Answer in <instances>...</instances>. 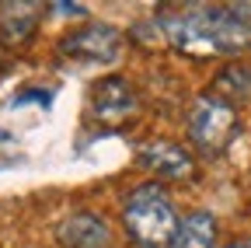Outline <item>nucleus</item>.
<instances>
[{
	"label": "nucleus",
	"mask_w": 251,
	"mask_h": 248,
	"mask_svg": "<svg viewBox=\"0 0 251 248\" xmlns=\"http://www.w3.org/2000/svg\"><path fill=\"white\" fill-rule=\"evenodd\" d=\"M122 49V35L112 25H84L59 39V53L80 63H112Z\"/></svg>",
	"instance_id": "nucleus-4"
},
{
	"label": "nucleus",
	"mask_w": 251,
	"mask_h": 248,
	"mask_svg": "<svg viewBox=\"0 0 251 248\" xmlns=\"http://www.w3.org/2000/svg\"><path fill=\"white\" fill-rule=\"evenodd\" d=\"M171 248H216V217L206 213V210L188 213L178 224V234H175Z\"/></svg>",
	"instance_id": "nucleus-8"
},
{
	"label": "nucleus",
	"mask_w": 251,
	"mask_h": 248,
	"mask_svg": "<svg viewBox=\"0 0 251 248\" xmlns=\"http://www.w3.org/2000/svg\"><path fill=\"white\" fill-rule=\"evenodd\" d=\"M237 109L216 95H199L188 109V140L202 154H220L237 137Z\"/></svg>",
	"instance_id": "nucleus-3"
},
{
	"label": "nucleus",
	"mask_w": 251,
	"mask_h": 248,
	"mask_svg": "<svg viewBox=\"0 0 251 248\" xmlns=\"http://www.w3.org/2000/svg\"><path fill=\"white\" fill-rule=\"evenodd\" d=\"M227 248H251V238H237L234 245H227Z\"/></svg>",
	"instance_id": "nucleus-12"
},
{
	"label": "nucleus",
	"mask_w": 251,
	"mask_h": 248,
	"mask_svg": "<svg viewBox=\"0 0 251 248\" xmlns=\"http://www.w3.org/2000/svg\"><path fill=\"white\" fill-rule=\"evenodd\" d=\"M178 224L181 220L175 213V203L157 182L136 185L122 203V227L140 248H171Z\"/></svg>",
	"instance_id": "nucleus-2"
},
{
	"label": "nucleus",
	"mask_w": 251,
	"mask_h": 248,
	"mask_svg": "<svg viewBox=\"0 0 251 248\" xmlns=\"http://www.w3.org/2000/svg\"><path fill=\"white\" fill-rule=\"evenodd\" d=\"M213 95L224 102H248L251 98V63H227L213 81Z\"/></svg>",
	"instance_id": "nucleus-9"
},
{
	"label": "nucleus",
	"mask_w": 251,
	"mask_h": 248,
	"mask_svg": "<svg viewBox=\"0 0 251 248\" xmlns=\"http://www.w3.org/2000/svg\"><path fill=\"white\" fill-rule=\"evenodd\" d=\"M227 11H230L234 18H241L244 25H251V4H227Z\"/></svg>",
	"instance_id": "nucleus-11"
},
{
	"label": "nucleus",
	"mask_w": 251,
	"mask_h": 248,
	"mask_svg": "<svg viewBox=\"0 0 251 248\" xmlns=\"http://www.w3.org/2000/svg\"><path fill=\"white\" fill-rule=\"evenodd\" d=\"M91 109L108 126H122L136 112V87L122 74H112V77H105L91 87Z\"/></svg>",
	"instance_id": "nucleus-5"
},
{
	"label": "nucleus",
	"mask_w": 251,
	"mask_h": 248,
	"mask_svg": "<svg viewBox=\"0 0 251 248\" xmlns=\"http://www.w3.org/2000/svg\"><path fill=\"white\" fill-rule=\"evenodd\" d=\"M168 42L196 59L213 56H237L251 49V25L234 18L227 7H196L175 18H164Z\"/></svg>",
	"instance_id": "nucleus-1"
},
{
	"label": "nucleus",
	"mask_w": 251,
	"mask_h": 248,
	"mask_svg": "<svg viewBox=\"0 0 251 248\" xmlns=\"http://www.w3.org/2000/svg\"><path fill=\"white\" fill-rule=\"evenodd\" d=\"M136 161H140L147 171L161 175V178H192V175H196L192 154H188L185 147H178V143H171V140H150V143H140Z\"/></svg>",
	"instance_id": "nucleus-6"
},
{
	"label": "nucleus",
	"mask_w": 251,
	"mask_h": 248,
	"mask_svg": "<svg viewBox=\"0 0 251 248\" xmlns=\"http://www.w3.org/2000/svg\"><path fill=\"white\" fill-rule=\"evenodd\" d=\"M56 241L63 248H112V231L98 213L77 210L56 227Z\"/></svg>",
	"instance_id": "nucleus-7"
},
{
	"label": "nucleus",
	"mask_w": 251,
	"mask_h": 248,
	"mask_svg": "<svg viewBox=\"0 0 251 248\" xmlns=\"http://www.w3.org/2000/svg\"><path fill=\"white\" fill-rule=\"evenodd\" d=\"M14 11H7V18H4V25H0V42H7V46H18V42H25V39H31V32H35V18H39V11H35V4H11Z\"/></svg>",
	"instance_id": "nucleus-10"
}]
</instances>
